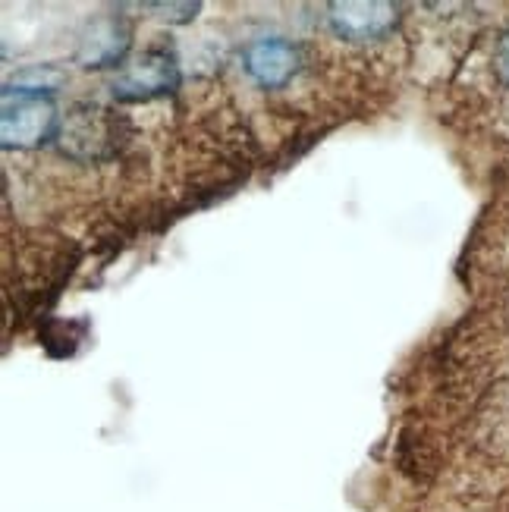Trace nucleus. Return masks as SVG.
Masks as SVG:
<instances>
[{
  "label": "nucleus",
  "instance_id": "f257e3e1",
  "mask_svg": "<svg viewBox=\"0 0 509 512\" xmlns=\"http://www.w3.org/2000/svg\"><path fill=\"white\" fill-rule=\"evenodd\" d=\"M57 107L48 95H29L4 88V107H0V136L4 148H35L57 136Z\"/></svg>",
  "mask_w": 509,
  "mask_h": 512
},
{
  "label": "nucleus",
  "instance_id": "f03ea898",
  "mask_svg": "<svg viewBox=\"0 0 509 512\" xmlns=\"http://www.w3.org/2000/svg\"><path fill=\"white\" fill-rule=\"evenodd\" d=\"M180 82V63L167 48H148L136 60L123 63L114 79V95L120 101H151L173 92Z\"/></svg>",
  "mask_w": 509,
  "mask_h": 512
},
{
  "label": "nucleus",
  "instance_id": "7ed1b4c3",
  "mask_svg": "<svg viewBox=\"0 0 509 512\" xmlns=\"http://www.w3.org/2000/svg\"><path fill=\"white\" fill-rule=\"evenodd\" d=\"M327 10L334 32L349 41L384 38L396 26V7L384 4V0H343V4H330Z\"/></svg>",
  "mask_w": 509,
  "mask_h": 512
},
{
  "label": "nucleus",
  "instance_id": "20e7f679",
  "mask_svg": "<svg viewBox=\"0 0 509 512\" xmlns=\"http://www.w3.org/2000/svg\"><path fill=\"white\" fill-rule=\"evenodd\" d=\"M246 73L252 76V82H258L261 88H283L296 73H299V48L293 41L283 38H258L246 48Z\"/></svg>",
  "mask_w": 509,
  "mask_h": 512
},
{
  "label": "nucleus",
  "instance_id": "39448f33",
  "mask_svg": "<svg viewBox=\"0 0 509 512\" xmlns=\"http://www.w3.org/2000/svg\"><path fill=\"white\" fill-rule=\"evenodd\" d=\"M132 32L123 22V16H98L88 22V29L79 38L76 60L88 70H101V66H117L129 51Z\"/></svg>",
  "mask_w": 509,
  "mask_h": 512
},
{
  "label": "nucleus",
  "instance_id": "423d86ee",
  "mask_svg": "<svg viewBox=\"0 0 509 512\" xmlns=\"http://www.w3.org/2000/svg\"><path fill=\"white\" fill-rule=\"evenodd\" d=\"M63 85V73L54 70V66H29V70H22L13 76V82L7 88H16V92H29V95H48L57 92Z\"/></svg>",
  "mask_w": 509,
  "mask_h": 512
},
{
  "label": "nucleus",
  "instance_id": "0eeeda50",
  "mask_svg": "<svg viewBox=\"0 0 509 512\" xmlns=\"http://www.w3.org/2000/svg\"><path fill=\"white\" fill-rule=\"evenodd\" d=\"M494 73H497V79L509 88V32L497 41V51H494Z\"/></svg>",
  "mask_w": 509,
  "mask_h": 512
},
{
  "label": "nucleus",
  "instance_id": "6e6552de",
  "mask_svg": "<svg viewBox=\"0 0 509 512\" xmlns=\"http://www.w3.org/2000/svg\"><path fill=\"white\" fill-rule=\"evenodd\" d=\"M189 4H145V10H154V16H161V19H170V22H186L192 16H183V13H176V10H186Z\"/></svg>",
  "mask_w": 509,
  "mask_h": 512
}]
</instances>
